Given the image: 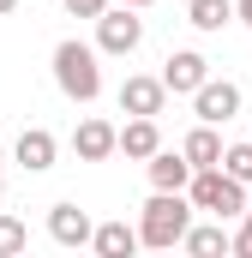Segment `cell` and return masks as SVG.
Instances as JSON below:
<instances>
[{
	"label": "cell",
	"instance_id": "cell-1",
	"mask_svg": "<svg viewBox=\"0 0 252 258\" xmlns=\"http://www.w3.org/2000/svg\"><path fill=\"white\" fill-rule=\"evenodd\" d=\"M54 84H60L66 102H96L102 96V54H96V42H78V36L54 42Z\"/></svg>",
	"mask_w": 252,
	"mask_h": 258
},
{
	"label": "cell",
	"instance_id": "cell-2",
	"mask_svg": "<svg viewBox=\"0 0 252 258\" xmlns=\"http://www.w3.org/2000/svg\"><path fill=\"white\" fill-rule=\"evenodd\" d=\"M192 216H198V210L186 204V192H150L144 210H138V246H150V252L180 246V234H186Z\"/></svg>",
	"mask_w": 252,
	"mask_h": 258
},
{
	"label": "cell",
	"instance_id": "cell-3",
	"mask_svg": "<svg viewBox=\"0 0 252 258\" xmlns=\"http://www.w3.org/2000/svg\"><path fill=\"white\" fill-rule=\"evenodd\" d=\"M186 204L198 210V216L234 222V216L246 210V186H240L234 174H222V168H192V180H186Z\"/></svg>",
	"mask_w": 252,
	"mask_h": 258
},
{
	"label": "cell",
	"instance_id": "cell-4",
	"mask_svg": "<svg viewBox=\"0 0 252 258\" xmlns=\"http://www.w3.org/2000/svg\"><path fill=\"white\" fill-rule=\"evenodd\" d=\"M138 42H144V18H138V6H120V0H108L102 12H96V54H138Z\"/></svg>",
	"mask_w": 252,
	"mask_h": 258
},
{
	"label": "cell",
	"instance_id": "cell-5",
	"mask_svg": "<svg viewBox=\"0 0 252 258\" xmlns=\"http://www.w3.org/2000/svg\"><path fill=\"white\" fill-rule=\"evenodd\" d=\"M192 114H198L204 126H228V120L240 114V84H234V78H204V84L192 90Z\"/></svg>",
	"mask_w": 252,
	"mask_h": 258
},
{
	"label": "cell",
	"instance_id": "cell-6",
	"mask_svg": "<svg viewBox=\"0 0 252 258\" xmlns=\"http://www.w3.org/2000/svg\"><path fill=\"white\" fill-rule=\"evenodd\" d=\"M156 78H162V90H168V96H192V90L210 78V60H204L198 48H174V54L162 60V72H156Z\"/></svg>",
	"mask_w": 252,
	"mask_h": 258
},
{
	"label": "cell",
	"instance_id": "cell-7",
	"mask_svg": "<svg viewBox=\"0 0 252 258\" xmlns=\"http://www.w3.org/2000/svg\"><path fill=\"white\" fill-rule=\"evenodd\" d=\"M12 156H18L24 174H48L54 156H60V138H54L48 126H24V132H18V144H12Z\"/></svg>",
	"mask_w": 252,
	"mask_h": 258
},
{
	"label": "cell",
	"instance_id": "cell-8",
	"mask_svg": "<svg viewBox=\"0 0 252 258\" xmlns=\"http://www.w3.org/2000/svg\"><path fill=\"white\" fill-rule=\"evenodd\" d=\"M120 114H162L168 108V90H162V78H150V72H126L120 84Z\"/></svg>",
	"mask_w": 252,
	"mask_h": 258
},
{
	"label": "cell",
	"instance_id": "cell-9",
	"mask_svg": "<svg viewBox=\"0 0 252 258\" xmlns=\"http://www.w3.org/2000/svg\"><path fill=\"white\" fill-rule=\"evenodd\" d=\"M114 120H102V114H90V120H78L72 126V156L78 162H108L114 156Z\"/></svg>",
	"mask_w": 252,
	"mask_h": 258
},
{
	"label": "cell",
	"instance_id": "cell-10",
	"mask_svg": "<svg viewBox=\"0 0 252 258\" xmlns=\"http://www.w3.org/2000/svg\"><path fill=\"white\" fill-rule=\"evenodd\" d=\"M144 174H150V192H186L192 162L180 150H150V156H144Z\"/></svg>",
	"mask_w": 252,
	"mask_h": 258
},
{
	"label": "cell",
	"instance_id": "cell-11",
	"mask_svg": "<svg viewBox=\"0 0 252 258\" xmlns=\"http://www.w3.org/2000/svg\"><path fill=\"white\" fill-rule=\"evenodd\" d=\"M90 228H96V222H90V210H78V204H54V210H48V240L66 246V252H72V246H90Z\"/></svg>",
	"mask_w": 252,
	"mask_h": 258
},
{
	"label": "cell",
	"instance_id": "cell-12",
	"mask_svg": "<svg viewBox=\"0 0 252 258\" xmlns=\"http://www.w3.org/2000/svg\"><path fill=\"white\" fill-rule=\"evenodd\" d=\"M114 150H126L132 162H144L150 150H162V126H156V114H132V120L114 132Z\"/></svg>",
	"mask_w": 252,
	"mask_h": 258
},
{
	"label": "cell",
	"instance_id": "cell-13",
	"mask_svg": "<svg viewBox=\"0 0 252 258\" xmlns=\"http://www.w3.org/2000/svg\"><path fill=\"white\" fill-rule=\"evenodd\" d=\"M90 252H96V258H132V252H138V228H132L126 216L96 222V228H90Z\"/></svg>",
	"mask_w": 252,
	"mask_h": 258
},
{
	"label": "cell",
	"instance_id": "cell-14",
	"mask_svg": "<svg viewBox=\"0 0 252 258\" xmlns=\"http://www.w3.org/2000/svg\"><path fill=\"white\" fill-rule=\"evenodd\" d=\"M228 240H234V234H228V222H216V216H210V222H186V234H180V246H186L192 258L228 252Z\"/></svg>",
	"mask_w": 252,
	"mask_h": 258
},
{
	"label": "cell",
	"instance_id": "cell-15",
	"mask_svg": "<svg viewBox=\"0 0 252 258\" xmlns=\"http://www.w3.org/2000/svg\"><path fill=\"white\" fill-rule=\"evenodd\" d=\"M180 156H186L192 168H216V162H222V132L198 120V126H192L186 138H180Z\"/></svg>",
	"mask_w": 252,
	"mask_h": 258
},
{
	"label": "cell",
	"instance_id": "cell-16",
	"mask_svg": "<svg viewBox=\"0 0 252 258\" xmlns=\"http://www.w3.org/2000/svg\"><path fill=\"white\" fill-rule=\"evenodd\" d=\"M186 24L204 30V36L228 30V24H234V0H186Z\"/></svg>",
	"mask_w": 252,
	"mask_h": 258
},
{
	"label": "cell",
	"instance_id": "cell-17",
	"mask_svg": "<svg viewBox=\"0 0 252 258\" xmlns=\"http://www.w3.org/2000/svg\"><path fill=\"white\" fill-rule=\"evenodd\" d=\"M222 174H234L240 186H252V138H240V144H222V162H216Z\"/></svg>",
	"mask_w": 252,
	"mask_h": 258
},
{
	"label": "cell",
	"instance_id": "cell-18",
	"mask_svg": "<svg viewBox=\"0 0 252 258\" xmlns=\"http://www.w3.org/2000/svg\"><path fill=\"white\" fill-rule=\"evenodd\" d=\"M24 246H30V228H24L18 216H6V210H0V258H18Z\"/></svg>",
	"mask_w": 252,
	"mask_h": 258
},
{
	"label": "cell",
	"instance_id": "cell-19",
	"mask_svg": "<svg viewBox=\"0 0 252 258\" xmlns=\"http://www.w3.org/2000/svg\"><path fill=\"white\" fill-rule=\"evenodd\" d=\"M234 222H240V234L228 240V252H240V258H252V204H246V210H240V216H234Z\"/></svg>",
	"mask_w": 252,
	"mask_h": 258
},
{
	"label": "cell",
	"instance_id": "cell-20",
	"mask_svg": "<svg viewBox=\"0 0 252 258\" xmlns=\"http://www.w3.org/2000/svg\"><path fill=\"white\" fill-rule=\"evenodd\" d=\"M66 12H72V18H96V12H102V6H108V0H60Z\"/></svg>",
	"mask_w": 252,
	"mask_h": 258
},
{
	"label": "cell",
	"instance_id": "cell-21",
	"mask_svg": "<svg viewBox=\"0 0 252 258\" xmlns=\"http://www.w3.org/2000/svg\"><path fill=\"white\" fill-rule=\"evenodd\" d=\"M234 24H246V30H252V0H234Z\"/></svg>",
	"mask_w": 252,
	"mask_h": 258
},
{
	"label": "cell",
	"instance_id": "cell-22",
	"mask_svg": "<svg viewBox=\"0 0 252 258\" xmlns=\"http://www.w3.org/2000/svg\"><path fill=\"white\" fill-rule=\"evenodd\" d=\"M18 6H24V0H0V18H6V12H18Z\"/></svg>",
	"mask_w": 252,
	"mask_h": 258
},
{
	"label": "cell",
	"instance_id": "cell-23",
	"mask_svg": "<svg viewBox=\"0 0 252 258\" xmlns=\"http://www.w3.org/2000/svg\"><path fill=\"white\" fill-rule=\"evenodd\" d=\"M120 6H138V12H144V6H156V0H120Z\"/></svg>",
	"mask_w": 252,
	"mask_h": 258
},
{
	"label": "cell",
	"instance_id": "cell-24",
	"mask_svg": "<svg viewBox=\"0 0 252 258\" xmlns=\"http://www.w3.org/2000/svg\"><path fill=\"white\" fill-rule=\"evenodd\" d=\"M0 198H6V174H0Z\"/></svg>",
	"mask_w": 252,
	"mask_h": 258
}]
</instances>
